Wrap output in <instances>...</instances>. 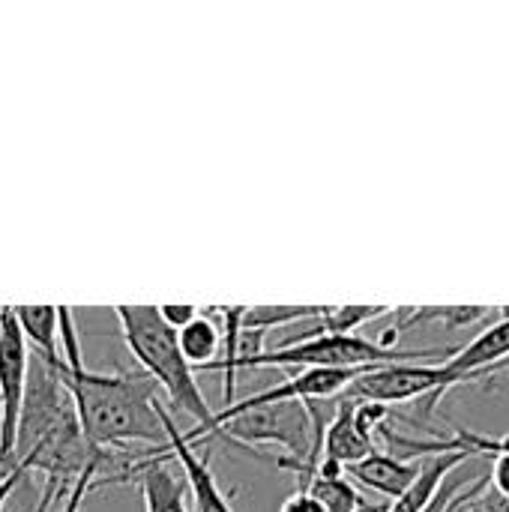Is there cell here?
Wrapping results in <instances>:
<instances>
[{"mask_svg":"<svg viewBox=\"0 0 509 512\" xmlns=\"http://www.w3.org/2000/svg\"><path fill=\"white\" fill-rule=\"evenodd\" d=\"M159 309V318H162V324L165 327H171L174 333L177 330H183L186 324H192L195 318H198V306H192V303H165V306H156Z\"/></svg>","mask_w":509,"mask_h":512,"instance_id":"obj_19","label":"cell"},{"mask_svg":"<svg viewBox=\"0 0 509 512\" xmlns=\"http://www.w3.org/2000/svg\"><path fill=\"white\" fill-rule=\"evenodd\" d=\"M324 512H360L366 507L363 495L357 492V486L348 477H315L306 489Z\"/></svg>","mask_w":509,"mask_h":512,"instance_id":"obj_16","label":"cell"},{"mask_svg":"<svg viewBox=\"0 0 509 512\" xmlns=\"http://www.w3.org/2000/svg\"><path fill=\"white\" fill-rule=\"evenodd\" d=\"M468 512H486V510H483V507L477 504V498H474V501H471V510H468Z\"/></svg>","mask_w":509,"mask_h":512,"instance_id":"obj_25","label":"cell"},{"mask_svg":"<svg viewBox=\"0 0 509 512\" xmlns=\"http://www.w3.org/2000/svg\"><path fill=\"white\" fill-rule=\"evenodd\" d=\"M219 345H222V330L207 315H198L192 324L177 330V348L195 372L216 363Z\"/></svg>","mask_w":509,"mask_h":512,"instance_id":"obj_14","label":"cell"},{"mask_svg":"<svg viewBox=\"0 0 509 512\" xmlns=\"http://www.w3.org/2000/svg\"><path fill=\"white\" fill-rule=\"evenodd\" d=\"M465 384L456 372H450L444 363L429 366V363H396V366H381L366 375H360L342 396L357 399V402H375V405H405L426 399V408H435L438 399L450 390Z\"/></svg>","mask_w":509,"mask_h":512,"instance_id":"obj_5","label":"cell"},{"mask_svg":"<svg viewBox=\"0 0 509 512\" xmlns=\"http://www.w3.org/2000/svg\"><path fill=\"white\" fill-rule=\"evenodd\" d=\"M387 510H390V504H381V507H375V504H366V507H363L360 512H387Z\"/></svg>","mask_w":509,"mask_h":512,"instance_id":"obj_24","label":"cell"},{"mask_svg":"<svg viewBox=\"0 0 509 512\" xmlns=\"http://www.w3.org/2000/svg\"><path fill=\"white\" fill-rule=\"evenodd\" d=\"M57 375L66 384L84 438L99 450H126L132 444H150L162 450V402L156 384L144 372H66L57 363ZM168 453V450H165Z\"/></svg>","mask_w":509,"mask_h":512,"instance_id":"obj_2","label":"cell"},{"mask_svg":"<svg viewBox=\"0 0 509 512\" xmlns=\"http://www.w3.org/2000/svg\"><path fill=\"white\" fill-rule=\"evenodd\" d=\"M96 486H99L96 474H93V471H84V474L69 486V492H66V498H63V504H60V510L57 512H81L84 501H87V495H90Z\"/></svg>","mask_w":509,"mask_h":512,"instance_id":"obj_18","label":"cell"},{"mask_svg":"<svg viewBox=\"0 0 509 512\" xmlns=\"http://www.w3.org/2000/svg\"><path fill=\"white\" fill-rule=\"evenodd\" d=\"M417 474H420V459L408 462V459H396L393 453H378V450L366 456L363 462L345 468V477L351 483L372 489L384 495L387 501H399L408 492V486L417 480Z\"/></svg>","mask_w":509,"mask_h":512,"instance_id":"obj_10","label":"cell"},{"mask_svg":"<svg viewBox=\"0 0 509 512\" xmlns=\"http://www.w3.org/2000/svg\"><path fill=\"white\" fill-rule=\"evenodd\" d=\"M279 512H324V510H321V504H318L309 492H294V495L282 504V510Z\"/></svg>","mask_w":509,"mask_h":512,"instance_id":"obj_21","label":"cell"},{"mask_svg":"<svg viewBox=\"0 0 509 512\" xmlns=\"http://www.w3.org/2000/svg\"><path fill=\"white\" fill-rule=\"evenodd\" d=\"M375 453V438L363 435L360 426L354 423V405L351 399L339 396V405L333 408V417L324 429V444H321V459H330L342 468L363 462L366 456Z\"/></svg>","mask_w":509,"mask_h":512,"instance_id":"obj_11","label":"cell"},{"mask_svg":"<svg viewBox=\"0 0 509 512\" xmlns=\"http://www.w3.org/2000/svg\"><path fill=\"white\" fill-rule=\"evenodd\" d=\"M141 489L144 512H189L186 504V480L174 468H168L165 456L138 459L129 468V477Z\"/></svg>","mask_w":509,"mask_h":512,"instance_id":"obj_9","label":"cell"},{"mask_svg":"<svg viewBox=\"0 0 509 512\" xmlns=\"http://www.w3.org/2000/svg\"><path fill=\"white\" fill-rule=\"evenodd\" d=\"M21 477H24V471H21V468H9L6 474H0V512H3V507H6V501L12 498V492L18 489Z\"/></svg>","mask_w":509,"mask_h":512,"instance_id":"obj_23","label":"cell"},{"mask_svg":"<svg viewBox=\"0 0 509 512\" xmlns=\"http://www.w3.org/2000/svg\"><path fill=\"white\" fill-rule=\"evenodd\" d=\"M435 357H453V351L444 348H426V351H390L381 348L375 339L357 336V333H324L303 342H291L285 348L261 351L258 357L246 360L240 369H378V366H396V363H414V360H435Z\"/></svg>","mask_w":509,"mask_h":512,"instance_id":"obj_4","label":"cell"},{"mask_svg":"<svg viewBox=\"0 0 509 512\" xmlns=\"http://www.w3.org/2000/svg\"><path fill=\"white\" fill-rule=\"evenodd\" d=\"M324 312V306H246L243 312V333L264 336L267 330L288 327L297 321H315Z\"/></svg>","mask_w":509,"mask_h":512,"instance_id":"obj_15","label":"cell"},{"mask_svg":"<svg viewBox=\"0 0 509 512\" xmlns=\"http://www.w3.org/2000/svg\"><path fill=\"white\" fill-rule=\"evenodd\" d=\"M132 456L135 453L126 450H99L84 438L75 402L60 381L57 366H48L30 351L12 468H21L24 474L33 471L45 480H60L69 486L84 471H93L99 483H114L129 477V468L138 462Z\"/></svg>","mask_w":509,"mask_h":512,"instance_id":"obj_1","label":"cell"},{"mask_svg":"<svg viewBox=\"0 0 509 512\" xmlns=\"http://www.w3.org/2000/svg\"><path fill=\"white\" fill-rule=\"evenodd\" d=\"M477 504L486 512H509V498H501L498 492H492V489H489V480H486L483 492L477 495Z\"/></svg>","mask_w":509,"mask_h":512,"instance_id":"obj_22","label":"cell"},{"mask_svg":"<svg viewBox=\"0 0 509 512\" xmlns=\"http://www.w3.org/2000/svg\"><path fill=\"white\" fill-rule=\"evenodd\" d=\"M162 417V429H165V447H168V456L180 465L183 471V480H186V489L192 492L195 498V512H234L228 498L222 495L219 489V480L213 477L210 465L195 453V447L186 441V435L174 426L171 414L162 408L159 411Z\"/></svg>","mask_w":509,"mask_h":512,"instance_id":"obj_7","label":"cell"},{"mask_svg":"<svg viewBox=\"0 0 509 512\" xmlns=\"http://www.w3.org/2000/svg\"><path fill=\"white\" fill-rule=\"evenodd\" d=\"M114 312H117L126 348L132 351L144 375L156 387L165 390L174 411L189 414L195 420V432H183L186 441L195 447L201 438L213 435L216 411L207 405L195 381V369L183 360L177 348V333L162 324L159 309L156 306H114Z\"/></svg>","mask_w":509,"mask_h":512,"instance_id":"obj_3","label":"cell"},{"mask_svg":"<svg viewBox=\"0 0 509 512\" xmlns=\"http://www.w3.org/2000/svg\"><path fill=\"white\" fill-rule=\"evenodd\" d=\"M12 315L36 357H42L48 366L63 363L57 348V306H12Z\"/></svg>","mask_w":509,"mask_h":512,"instance_id":"obj_13","label":"cell"},{"mask_svg":"<svg viewBox=\"0 0 509 512\" xmlns=\"http://www.w3.org/2000/svg\"><path fill=\"white\" fill-rule=\"evenodd\" d=\"M30 348L15 324L12 306H0V474L12 468L18 420L27 390Z\"/></svg>","mask_w":509,"mask_h":512,"instance_id":"obj_6","label":"cell"},{"mask_svg":"<svg viewBox=\"0 0 509 512\" xmlns=\"http://www.w3.org/2000/svg\"><path fill=\"white\" fill-rule=\"evenodd\" d=\"M509 363V318L492 324L489 330H483L474 342H468L465 348L453 351L450 360H444V366L450 372H456L459 378H465V384L471 381H483L495 372H501Z\"/></svg>","mask_w":509,"mask_h":512,"instance_id":"obj_8","label":"cell"},{"mask_svg":"<svg viewBox=\"0 0 509 512\" xmlns=\"http://www.w3.org/2000/svg\"><path fill=\"white\" fill-rule=\"evenodd\" d=\"M57 342L60 348V360L66 372H81L84 369V357H81V342H78V327H75V315L69 306H57Z\"/></svg>","mask_w":509,"mask_h":512,"instance_id":"obj_17","label":"cell"},{"mask_svg":"<svg viewBox=\"0 0 509 512\" xmlns=\"http://www.w3.org/2000/svg\"><path fill=\"white\" fill-rule=\"evenodd\" d=\"M486 480H489V489L492 492H498L501 498H509V450L498 453L492 459V471H489Z\"/></svg>","mask_w":509,"mask_h":512,"instance_id":"obj_20","label":"cell"},{"mask_svg":"<svg viewBox=\"0 0 509 512\" xmlns=\"http://www.w3.org/2000/svg\"><path fill=\"white\" fill-rule=\"evenodd\" d=\"M468 459H471V456H465V453L426 456V459H420V474H417V480L408 486V492H405L399 501L390 504V510L387 512H423L432 501H435V495L441 492L444 480H447L456 468H462Z\"/></svg>","mask_w":509,"mask_h":512,"instance_id":"obj_12","label":"cell"}]
</instances>
